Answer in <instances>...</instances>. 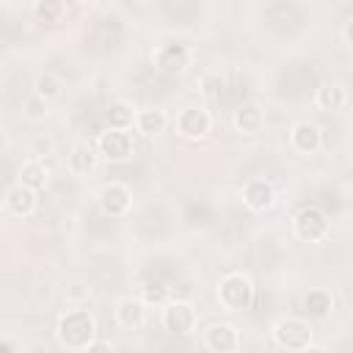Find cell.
<instances>
[{
  "label": "cell",
  "mask_w": 353,
  "mask_h": 353,
  "mask_svg": "<svg viewBox=\"0 0 353 353\" xmlns=\"http://www.w3.org/2000/svg\"><path fill=\"white\" fill-rule=\"evenodd\" d=\"M80 3H97V0H80Z\"/></svg>",
  "instance_id": "27"
},
{
  "label": "cell",
  "mask_w": 353,
  "mask_h": 353,
  "mask_svg": "<svg viewBox=\"0 0 353 353\" xmlns=\"http://www.w3.org/2000/svg\"><path fill=\"white\" fill-rule=\"evenodd\" d=\"M146 309H149V303L141 295H124L116 303V323L124 331H138L146 325Z\"/></svg>",
  "instance_id": "13"
},
{
  "label": "cell",
  "mask_w": 353,
  "mask_h": 353,
  "mask_svg": "<svg viewBox=\"0 0 353 353\" xmlns=\"http://www.w3.org/2000/svg\"><path fill=\"white\" fill-rule=\"evenodd\" d=\"M97 152H99V160H105V163H124V160H130L135 154L132 132L130 130L108 127L97 138Z\"/></svg>",
  "instance_id": "7"
},
{
  "label": "cell",
  "mask_w": 353,
  "mask_h": 353,
  "mask_svg": "<svg viewBox=\"0 0 353 353\" xmlns=\"http://www.w3.org/2000/svg\"><path fill=\"white\" fill-rule=\"evenodd\" d=\"M36 207H39V190L22 185L19 179H17V182L6 190V196H3V210H6V215H11V218H30V215L36 212Z\"/></svg>",
  "instance_id": "10"
},
{
  "label": "cell",
  "mask_w": 353,
  "mask_h": 353,
  "mask_svg": "<svg viewBox=\"0 0 353 353\" xmlns=\"http://www.w3.org/2000/svg\"><path fill=\"white\" fill-rule=\"evenodd\" d=\"M165 127H168V116L160 108H141L135 116V132H141L143 138H154L165 132Z\"/></svg>",
  "instance_id": "17"
},
{
  "label": "cell",
  "mask_w": 353,
  "mask_h": 353,
  "mask_svg": "<svg viewBox=\"0 0 353 353\" xmlns=\"http://www.w3.org/2000/svg\"><path fill=\"white\" fill-rule=\"evenodd\" d=\"M33 91L52 102V99H58V97H61L63 85H61V80H58L52 72H41V74L36 77V83H33Z\"/></svg>",
  "instance_id": "23"
},
{
  "label": "cell",
  "mask_w": 353,
  "mask_h": 353,
  "mask_svg": "<svg viewBox=\"0 0 353 353\" xmlns=\"http://www.w3.org/2000/svg\"><path fill=\"white\" fill-rule=\"evenodd\" d=\"M22 113H25V119H30V121H44L47 113H50V99H44L41 94L33 91V94L22 102Z\"/></svg>",
  "instance_id": "24"
},
{
  "label": "cell",
  "mask_w": 353,
  "mask_h": 353,
  "mask_svg": "<svg viewBox=\"0 0 353 353\" xmlns=\"http://www.w3.org/2000/svg\"><path fill=\"white\" fill-rule=\"evenodd\" d=\"M342 41H345V47H347V50H353V17L342 25Z\"/></svg>",
  "instance_id": "26"
},
{
  "label": "cell",
  "mask_w": 353,
  "mask_h": 353,
  "mask_svg": "<svg viewBox=\"0 0 353 353\" xmlns=\"http://www.w3.org/2000/svg\"><path fill=\"white\" fill-rule=\"evenodd\" d=\"M66 163H69V171H72V174L88 176V174L97 168V163H99V152H97V146H88V143L80 141V143H74V146L69 149Z\"/></svg>",
  "instance_id": "16"
},
{
  "label": "cell",
  "mask_w": 353,
  "mask_h": 353,
  "mask_svg": "<svg viewBox=\"0 0 353 353\" xmlns=\"http://www.w3.org/2000/svg\"><path fill=\"white\" fill-rule=\"evenodd\" d=\"M345 102H347V94H345V88L339 83H331V80L320 83V88L314 94V105L320 110H339Z\"/></svg>",
  "instance_id": "20"
},
{
  "label": "cell",
  "mask_w": 353,
  "mask_h": 353,
  "mask_svg": "<svg viewBox=\"0 0 353 353\" xmlns=\"http://www.w3.org/2000/svg\"><path fill=\"white\" fill-rule=\"evenodd\" d=\"M55 339L61 347H66L72 353L91 350V345L97 342V317L91 314V309H85V306L63 309L55 323Z\"/></svg>",
  "instance_id": "1"
},
{
  "label": "cell",
  "mask_w": 353,
  "mask_h": 353,
  "mask_svg": "<svg viewBox=\"0 0 353 353\" xmlns=\"http://www.w3.org/2000/svg\"><path fill=\"white\" fill-rule=\"evenodd\" d=\"M243 204L251 210V212H268L273 204H276V188L268 182V179H248L243 185Z\"/></svg>",
  "instance_id": "14"
},
{
  "label": "cell",
  "mask_w": 353,
  "mask_h": 353,
  "mask_svg": "<svg viewBox=\"0 0 353 353\" xmlns=\"http://www.w3.org/2000/svg\"><path fill=\"white\" fill-rule=\"evenodd\" d=\"M97 204L108 218H124L132 210V190L124 182H108L97 193Z\"/></svg>",
  "instance_id": "9"
},
{
  "label": "cell",
  "mask_w": 353,
  "mask_h": 353,
  "mask_svg": "<svg viewBox=\"0 0 353 353\" xmlns=\"http://www.w3.org/2000/svg\"><path fill=\"white\" fill-rule=\"evenodd\" d=\"M163 328L174 336H190L196 328H199V312L190 301H182V298H168L163 303Z\"/></svg>",
  "instance_id": "6"
},
{
  "label": "cell",
  "mask_w": 353,
  "mask_h": 353,
  "mask_svg": "<svg viewBox=\"0 0 353 353\" xmlns=\"http://www.w3.org/2000/svg\"><path fill=\"white\" fill-rule=\"evenodd\" d=\"M204 347L212 353H234L240 347V331L232 323H212L204 331Z\"/></svg>",
  "instance_id": "15"
},
{
  "label": "cell",
  "mask_w": 353,
  "mask_h": 353,
  "mask_svg": "<svg viewBox=\"0 0 353 353\" xmlns=\"http://www.w3.org/2000/svg\"><path fill=\"white\" fill-rule=\"evenodd\" d=\"M19 182L28 185V188H33V190H44L47 182H50V168L41 160H36V157L33 160H25L19 165Z\"/></svg>",
  "instance_id": "21"
},
{
  "label": "cell",
  "mask_w": 353,
  "mask_h": 353,
  "mask_svg": "<svg viewBox=\"0 0 353 353\" xmlns=\"http://www.w3.org/2000/svg\"><path fill=\"white\" fill-rule=\"evenodd\" d=\"M141 298H143L149 306H152V303L163 306V303L168 301V287H165V284H160V281H149V284H143Z\"/></svg>",
  "instance_id": "25"
},
{
  "label": "cell",
  "mask_w": 353,
  "mask_h": 353,
  "mask_svg": "<svg viewBox=\"0 0 353 353\" xmlns=\"http://www.w3.org/2000/svg\"><path fill=\"white\" fill-rule=\"evenodd\" d=\"M290 146L298 152V154H317L323 149V132L314 121L309 119H301L290 127Z\"/></svg>",
  "instance_id": "11"
},
{
  "label": "cell",
  "mask_w": 353,
  "mask_h": 353,
  "mask_svg": "<svg viewBox=\"0 0 353 353\" xmlns=\"http://www.w3.org/2000/svg\"><path fill=\"white\" fill-rule=\"evenodd\" d=\"M135 116H138V110L124 99H116V102H110L105 108V124L116 127V130H132L135 127Z\"/></svg>",
  "instance_id": "19"
},
{
  "label": "cell",
  "mask_w": 353,
  "mask_h": 353,
  "mask_svg": "<svg viewBox=\"0 0 353 353\" xmlns=\"http://www.w3.org/2000/svg\"><path fill=\"white\" fill-rule=\"evenodd\" d=\"M174 127H176V132H179L185 141H201V138H207L210 130H212V116H210V110L201 108V105H188V108H182V110L176 113Z\"/></svg>",
  "instance_id": "8"
},
{
  "label": "cell",
  "mask_w": 353,
  "mask_h": 353,
  "mask_svg": "<svg viewBox=\"0 0 353 353\" xmlns=\"http://www.w3.org/2000/svg\"><path fill=\"white\" fill-rule=\"evenodd\" d=\"M232 124H234V130L240 135H248V138L251 135H259L265 130V110H262V105L254 102V99L240 102L234 108V113H232Z\"/></svg>",
  "instance_id": "12"
},
{
  "label": "cell",
  "mask_w": 353,
  "mask_h": 353,
  "mask_svg": "<svg viewBox=\"0 0 353 353\" xmlns=\"http://www.w3.org/2000/svg\"><path fill=\"white\" fill-rule=\"evenodd\" d=\"M63 14H66V3L63 0H36L33 3V17L39 25H58L63 22Z\"/></svg>",
  "instance_id": "22"
},
{
  "label": "cell",
  "mask_w": 353,
  "mask_h": 353,
  "mask_svg": "<svg viewBox=\"0 0 353 353\" xmlns=\"http://www.w3.org/2000/svg\"><path fill=\"white\" fill-rule=\"evenodd\" d=\"M215 298L223 312H245L254 303V281L243 270H229L221 276Z\"/></svg>",
  "instance_id": "2"
},
{
  "label": "cell",
  "mask_w": 353,
  "mask_h": 353,
  "mask_svg": "<svg viewBox=\"0 0 353 353\" xmlns=\"http://www.w3.org/2000/svg\"><path fill=\"white\" fill-rule=\"evenodd\" d=\"M303 312L309 314V317H328L331 312H334V295H331V290H325V287H314V290H309L306 295H303Z\"/></svg>",
  "instance_id": "18"
},
{
  "label": "cell",
  "mask_w": 353,
  "mask_h": 353,
  "mask_svg": "<svg viewBox=\"0 0 353 353\" xmlns=\"http://www.w3.org/2000/svg\"><path fill=\"white\" fill-rule=\"evenodd\" d=\"M270 336L281 350H309L314 345V328L306 317H281L273 323Z\"/></svg>",
  "instance_id": "3"
},
{
  "label": "cell",
  "mask_w": 353,
  "mask_h": 353,
  "mask_svg": "<svg viewBox=\"0 0 353 353\" xmlns=\"http://www.w3.org/2000/svg\"><path fill=\"white\" fill-rule=\"evenodd\" d=\"M152 61H154V66H157V72H163V74H168V77H179V74H185L190 66H193V61H196V52H193V47L188 44V41H163L154 52H152Z\"/></svg>",
  "instance_id": "4"
},
{
  "label": "cell",
  "mask_w": 353,
  "mask_h": 353,
  "mask_svg": "<svg viewBox=\"0 0 353 353\" xmlns=\"http://www.w3.org/2000/svg\"><path fill=\"white\" fill-rule=\"evenodd\" d=\"M292 232L301 243H323L331 234V221L317 204H306L292 215Z\"/></svg>",
  "instance_id": "5"
}]
</instances>
